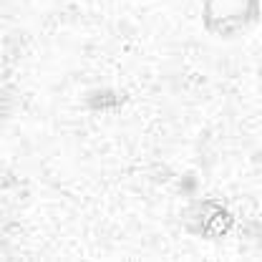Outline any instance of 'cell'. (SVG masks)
I'll return each mask as SVG.
<instances>
[{
  "label": "cell",
  "instance_id": "obj_1",
  "mask_svg": "<svg viewBox=\"0 0 262 262\" xmlns=\"http://www.w3.org/2000/svg\"><path fill=\"white\" fill-rule=\"evenodd\" d=\"M202 28L220 43H237L262 20V0H202Z\"/></svg>",
  "mask_w": 262,
  "mask_h": 262
},
{
  "label": "cell",
  "instance_id": "obj_2",
  "mask_svg": "<svg viewBox=\"0 0 262 262\" xmlns=\"http://www.w3.org/2000/svg\"><path fill=\"white\" fill-rule=\"evenodd\" d=\"M234 212L217 196H204L194 199L184 212H182V227L187 234L207 239V242H220L234 229Z\"/></svg>",
  "mask_w": 262,
  "mask_h": 262
},
{
  "label": "cell",
  "instance_id": "obj_3",
  "mask_svg": "<svg viewBox=\"0 0 262 262\" xmlns=\"http://www.w3.org/2000/svg\"><path fill=\"white\" fill-rule=\"evenodd\" d=\"M260 94H262V68H260Z\"/></svg>",
  "mask_w": 262,
  "mask_h": 262
}]
</instances>
